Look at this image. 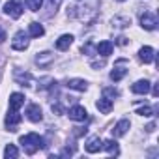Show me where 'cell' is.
Wrapping results in <instances>:
<instances>
[{"label": "cell", "instance_id": "cb8c5ba5", "mask_svg": "<svg viewBox=\"0 0 159 159\" xmlns=\"http://www.w3.org/2000/svg\"><path fill=\"white\" fill-rule=\"evenodd\" d=\"M17 155H19L17 146H15V144H8L6 150H4V157H6V159H15Z\"/></svg>", "mask_w": 159, "mask_h": 159}, {"label": "cell", "instance_id": "d6986e66", "mask_svg": "<svg viewBox=\"0 0 159 159\" xmlns=\"http://www.w3.org/2000/svg\"><path fill=\"white\" fill-rule=\"evenodd\" d=\"M96 107H98L103 114H109V112L112 111V99H109V98H101V99L96 103Z\"/></svg>", "mask_w": 159, "mask_h": 159}, {"label": "cell", "instance_id": "83f0119b", "mask_svg": "<svg viewBox=\"0 0 159 159\" xmlns=\"http://www.w3.org/2000/svg\"><path fill=\"white\" fill-rule=\"evenodd\" d=\"M137 114H140V116H153V109L148 107V105H144V107H140L137 111Z\"/></svg>", "mask_w": 159, "mask_h": 159}, {"label": "cell", "instance_id": "5bb4252c", "mask_svg": "<svg viewBox=\"0 0 159 159\" xmlns=\"http://www.w3.org/2000/svg\"><path fill=\"white\" fill-rule=\"evenodd\" d=\"M71 43H73V36L71 34H64V36H60L56 39V49L58 51H67L71 47Z\"/></svg>", "mask_w": 159, "mask_h": 159}, {"label": "cell", "instance_id": "3957f363", "mask_svg": "<svg viewBox=\"0 0 159 159\" xmlns=\"http://www.w3.org/2000/svg\"><path fill=\"white\" fill-rule=\"evenodd\" d=\"M140 25H142V28H146V30H155V28H157V15H155L153 11H146V13L140 17Z\"/></svg>", "mask_w": 159, "mask_h": 159}, {"label": "cell", "instance_id": "4fadbf2b", "mask_svg": "<svg viewBox=\"0 0 159 159\" xmlns=\"http://www.w3.org/2000/svg\"><path fill=\"white\" fill-rule=\"evenodd\" d=\"M131 92H133V94H148V92H150V81H146V79L137 81V83L131 86Z\"/></svg>", "mask_w": 159, "mask_h": 159}, {"label": "cell", "instance_id": "4316f807", "mask_svg": "<svg viewBox=\"0 0 159 159\" xmlns=\"http://www.w3.org/2000/svg\"><path fill=\"white\" fill-rule=\"evenodd\" d=\"M41 4H43V0H26V6L32 11H39L41 10Z\"/></svg>", "mask_w": 159, "mask_h": 159}, {"label": "cell", "instance_id": "ffe728a7", "mask_svg": "<svg viewBox=\"0 0 159 159\" xmlns=\"http://www.w3.org/2000/svg\"><path fill=\"white\" fill-rule=\"evenodd\" d=\"M103 148L107 150L109 155H118V153H120V150H118V142L112 140V139H111V140H105V142H103Z\"/></svg>", "mask_w": 159, "mask_h": 159}, {"label": "cell", "instance_id": "7c38bea8", "mask_svg": "<svg viewBox=\"0 0 159 159\" xmlns=\"http://www.w3.org/2000/svg\"><path fill=\"white\" fill-rule=\"evenodd\" d=\"M139 58H140L144 64H152V62L155 60V51H153L152 47H142V49L139 51Z\"/></svg>", "mask_w": 159, "mask_h": 159}, {"label": "cell", "instance_id": "8fae6325", "mask_svg": "<svg viewBox=\"0 0 159 159\" xmlns=\"http://www.w3.org/2000/svg\"><path fill=\"white\" fill-rule=\"evenodd\" d=\"M112 49H114V45L109 41V39H105V41H99L98 45H96V51H98V54H101V56H111L112 54Z\"/></svg>", "mask_w": 159, "mask_h": 159}, {"label": "cell", "instance_id": "9c48e42d", "mask_svg": "<svg viewBox=\"0 0 159 159\" xmlns=\"http://www.w3.org/2000/svg\"><path fill=\"white\" fill-rule=\"evenodd\" d=\"M84 148H86V152H88V153H98V152L103 148V140H101L99 137H90V139L86 140Z\"/></svg>", "mask_w": 159, "mask_h": 159}, {"label": "cell", "instance_id": "ba28073f", "mask_svg": "<svg viewBox=\"0 0 159 159\" xmlns=\"http://www.w3.org/2000/svg\"><path fill=\"white\" fill-rule=\"evenodd\" d=\"M21 124V114L17 112V111H10V114L6 116V127L10 129V131H17V125Z\"/></svg>", "mask_w": 159, "mask_h": 159}, {"label": "cell", "instance_id": "7a4b0ae2", "mask_svg": "<svg viewBox=\"0 0 159 159\" xmlns=\"http://www.w3.org/2000/svg\"><path fill=\"white\" fill-rule=\"evenodd\" d=\"M23 4H21V0H10V2L4 4V13L10 15L11 19H19L23 15Z\"/></svg>", "mask_w": 159, "mask_h": 159}, {"label": "cell", "instance_id": "6da1fadb", "mask_svg": "<svg viewBox=\"0 0 159 159\" xmlns=\"http://www.w3.org/2000/svg\"><path fill=\"white\" fill-rule=\"evenodd\" d=\"M19 142L23 144V148H25V152H26L28 155H34L39 148H45L43 139H41L38 133H28V135H23V137L19 139Z\"/></svg>", "mask_w": 159, "mask_h": 159}, {"label": "cell", "instance_id": "836d02e7", "mask_svg": "<svg viewBox=\"0 0 159 159\" xmlns=\"http://www.w3.org/2000/svg\"><path fill=\"white\" fill-rule=\"evenodd\" d=\"M153 129H155V124H153V122H152V124H148V125H146V131H148V133H152V131H153Z\"/></svg>", "mask_w": 159, "mask_h": 159}, {"label": "cell", "instance_id": "9a60e30c", "mask_svg": "<svg viewBox=\"0 0 159 159\" xmlns=\"http://www.w3.org/2000/svg\"><path fill=\"white\" fill-rule=\"evenodd\" d=\"M131 127V122L129 120H120L116 125H114V129H112V135L114 137H124L125 133H127V129Z\"/></svg>", "mask_w": 159, "mask_h": 159}, {"label": "cell", "instance_id": "603a6c76", "mask_svg": "<svg viewBox=\"0 0 159 159\" xmlns=\"http://www.w3.org/2000/svg\"><path fill=\"white\" fill-rule=\"evenodd\" d=\"M125 75H127V69L125 67H114L111 71V79H112V81H122Z\"/></svg>", "mask_w": 159, "mask_h": 159}, {"label": "cell", "instance_id": "ac0fdd59", "mask_svg": "<svg viewBox=\"0 0 159 159\" xmlns=\"http://www.w3.org/2000/svg\"><path fill=\"white\" fill-rule=\"evenodd\" d=\"M129 25H131V17H127V15H116L112 19V26H116V28H127Z\"/></svg>", "mask_w": 159, "mask_h": 159}, {"label": "cell", "instance_id": "277c9868", "mask_svg": "<svg viewBox=\"0 0 159 159\" xmlns=\"http://www.w3.org/2000/svg\"><path fill=\"white\" fill-rule=\"evenodd\" d=\"M11 47L15 49V51H25L26 47H28V36L21 30V32H17L15 36H13V41H11Z\"/></svg>", "mask_w": 159, "mask_h": 159}, {"label": "cell", "instance_id": "30bf717a", "mask_svg": "<svg viewBox=\"0 0 159 159\" xmlns=\"http://www.w3.org/2000/svg\"><path fill=\"white\" fill-rule=\"evenodd\" d=\"M52 62H54V54H52V52H49V51L39 52V54L36 56V64H38L39 67H49Z\"/></svg>", "mask_w": 159, "mask_h": 159}, {"label": "cell", "instance_id": "e575fe53", "mask_svg": "<svg viewBox=\"0 0 159 159\" xmlns=\"http://www.w3.org/2000/svg\"><path fill=\"white\" fill-rule=\"evenodd\" d=\"M118 2H124V0H118Z\"/></svg>", "mask_w": 159, "mask_h": 159}, {"label": "cell", "instance_id": "e0dca14e", "mask_svg": "<svg viewBox=\"0 0 159 159\" xmlns=\"http://www.w3.org/2000/svg\"><path fill=\"white\" fill-rule=\"evenodd\" d=\"M66 86L71 88V90H79V92H84V90L88 88V86H86V81H83V79H69Z\"/></svg>", "mask_w": 159, "mask_h": 159}, {"label": "cell", "instance_id": "4dcf8cb0", "mask_svg": "<svg viewBox=\"0 0 159 159\" xmlns=\"http://www.w3.org/2000/svg\"><path fill=\"white\" fill-rule=\"evenodd\" d=\"M116 43H118V45H127V38L120 36V38H116Z\"/></svg>", "mask_w": 159, "mask_h": 159}, {"label": "cell", "instance_id": "d4e9b609", "mask_svg": "<svg viewBox=\"0 0 159 159\" xmlns=\"http://www.w3.org/2000/svg\"><path fill=\"white\" fill-rule=\"evenodd\" d=\"M60 2H62V0H49V11L45 13V17H51L52 13H56V10H58Z\"/></svg>", "mask_w": 159, "mask_h": 159}, {"label": "cell", "instance_id": "f546056e", "mask_svg": "<svg viewBox=\"0 0 159 159\" xmlns=\"http://www.w3.org/2000/svg\"><path fill=\"white\" fill-rule=\"evenodd\" d=\"M51 109H52V112H56V114H64V107H62L60 103H52Z\"/></svg>", "mask_w": 159, "mask_h": 159}, {"label": "cell", "instance_id": "5b68a950", "mask_svg": "<svg viewBox=\"0 0 159 159\" xmlns=\"http://www.w3.org/2000/svg\"><path fill=\"white\" fill-rule=\"evenodd\" d=\"M26 116H28L30 122H41V118H43L41 107H39L38 103H30V105L26 107Z\"/></svg>", "mask_w": 159, "mask_h": 159}, {"label": "cell", "instance_id": "484cf974", "mask_svg": "<svg viewBox=\"0 0 159 159\" xmlns=\"http://www.w3.org/2000/svg\"><path fill=\"white\" fill-rule=\"evenodd\" d=\"M83 52H84V54H88V56L98 54V51H96V47H94V43H92V41H86V43L83 45Z\"/></svg>", "mask_w": 159, "mask_h": 159}, {"label": "cell", "instance_id": "7402d4cb", "mask_svg": "<svg viewBox=\"0 0 159 159\" xmlns=\"http://www.w3.org/2000/svg\"><path fill=\"white\" fill-rule=\"evenodd\" d=\"M39 90H49V88H54V79L52 77H43V79H39Z\"/></svg>", "mask_w": 159, "mask_h": 159}, {"label": "cell", "instance_id": "8992f818", "mask_svg": "<svg viewBox=\"0 0 159 159\" xmlns=\"http://www.w3.org/2000/svg\"><path fill=\"white\" fill-rule=\"evenodd\" d=\"M69 118H71V120H75V122H84V120L88 118V112H86V109H84V107L75 105V107H71V109H69Z\"/></svg>", "mask_w": 159, "mask_h": 159}, {"label": "cell", "instance_id": "f1b7e54d", "mask_svg": "<svg viewBox=\"0 0 159 159\" xmlns=\"http://www.w3.org/2000/svg\"><path fill=\"white\" fill-rule=\"evenodd\" d=\"M103 94H105V98H118V90H114V88H103Z\"/></svg>", "mask_w": 159, "mask_h": 159}, {"label": "cell", "instance_id": "2e32d148", "mask_svg": "<svg viewBox=\"0 0 159 159\" xmlns=\"http://www.w3.org/2000/svg\"><path fill=\"white\" fill-rule=\"evenodd\" d=\"M23 105H25V96H23V94L15 92V94H11V96H10V109L19 111Z\"/></svg>", "mask_w": 159, "mask_h": 159}, {"label": "cell", "instance_id": "1f68e13d", "mask_svg": "<svg viewBox=\"0 0 159 159\" xmlns=\"http://www.w3.org/2000/svg\"><path fill=\"white\" fill-rule=\"evenodd\" d=\"M6 41V32H4V28L0 26V43H4Z\"/></svg>", "mask_w": 159, "mask_h": 159}, {"label": "cell", "instance_id": "52a82bcc", "mask_svg": "<svg viewBox=\"0 0 159 159\" xmlns=\"http://www.w3.org/2000/svg\"><path fill=\"white\" fill-rule=\"evenodd\" d=\"M13 79H15V83H17V84H21V86H30V84H32V75H30L28 71L15 69Z\"/></svg>", "mask_w": 159, "mask_h": 159}, {"label": "cell", "instance_id": "d6a6232c", "mask_svg": "<svg viewBox=\"0 0 159 159\" xmlns=\"http://www.w3.org/2000/svg\"><path fill=\"white\" fill-rule=\"evenodd\" d=\"M152 96H153V98H157V96H159V86H157V84H153V90H152Z\"/></svg>", "mask_w": 159, "mask_h": 159}, {"label": "cell", "instance_id": "44dd1931", "mask_svg": "<svg viewBox=\"0 0 159 159\" xmlns=\"http://www.w3.org/2000/svg\"><path fill=\"white\" fill-rule=\"evenodd\" d=\"M28 32H30V36H32V38H41V36L45 34V30H43V26H41L39 23H30Z\"/></svg>", "mask_w": 159, "mask_h": 159}]
</instances>
